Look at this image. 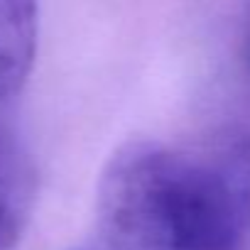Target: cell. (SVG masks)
I'll return each instance as SVG.
<instances>
[{
    "label": "cell",
    "mask_w": 250,
    "mask_h": 250,
    "mask_svg": "<svg viewBox=\"0 0 250 250\" xmlns=\"http://www.w3.org/2000/svg\"><path fill=\"white\" fill-rule=\"evenodd\" d=\"M108 250H250V130L120 147L98 184Z\"/></svg>",
    "instance_id": "obj_1"
},
{
    "label": "cell",
    "mask_w": 250,
    "mask_h": 250,
    "mask_svg": "<svg viewBox=\"0 0 250 250\" xmlns=\"http://www.w3.org/2000/svg\"><path fill=\"white\" fill-rule=\"evenodd\" d=\"M37 199V167L27 147L0 128V250H10L32 213Z\"/></svg>",
    "instance_id": "obj_2"
},
{
    "label": "cell",
    "mask_w": 250,
    "mask_h": 250,
    "mask_svg": "<svg viewBox=\"0 0 250 250\" xmlns=\"http://www.w3.org/2000/svg\"><path fill=\"white\" fill-rule=\"evenodd\" d=\"M240 59L245 71L250 74V0L245 5V18H243V30H240Z\"/></svg>",
    "instance_id": "obj_4"
},
{
    "label": "cell",
    "mask_w": 250,
    "mask_h": 250,
    "mask_svg": "<svg viewBox=\"0 0 250 250\" xmlns=\"http://www.w3.org/2000/svg\"><path fill=\"white\" fill-rule=\"evenodd\" d=\"M37 49V0H0V103L20 93Z\"/></svg>",
    "instance_id": "obj_3"
}]
</instances>
